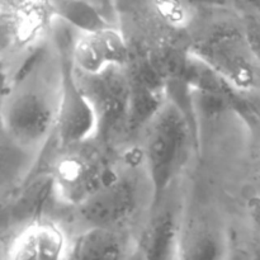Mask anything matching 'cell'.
Instances as JSON below:
<instances>
[{
  "instance_id": "6da1fadb",
  "label": "cell",
  "mask_w": 260,
  "mask_h": 260,
  "mask_svg": "<svg viewBox=\"0 0 260 260\" xmlns=\"http://www.w3.org/2000/svg\"><path fill=\"white\" fill-rule=\"evenodd\" d=\"M196 29L188 50L220 74L238 91L256 85V61L244 35L239 9L200 12L189 29Z\"/></svg>"
},
{
  "instance_id": "7a4b0ae2",
  "label": "cell",
  "mask_w": 260,
  "mask_h": 260,
  "mask_svg": "<svg viewBox=\"0 0 260 260\" xmlns=\"http://www.w3.org/2000/svg\"><path fill=\"white\" fill-rule=\"evenodd\" d=\"M189 140V122L184 111L175 102L165 101L146 124L144 144L154 208L159 207L187 160Z\"/></svg>"
},
{
  "instance_id": "3957f363",
  "label": "cell",
  "mask_w": 260,
  "mask_h": 260,
  "mask_svg": "<svg viewBox=\"0 0 260 260\" xmlns=\"http://www.w3.org/2000/svg\"><path fill=\"white\" fill-rule=\"evenodd\" d=\"M51 30H53L56 48L58 53V89H57V131L58 140L65 147H75L95 139L98 134V121L93 106L84 93L73 61V47L78 32L71 25L53 18Z\"/></svg>"
},
{
  "instance_id": "277c9868",
  "label": "cell",
  "mask_w": 260,
  "mask_h": 260,
  "mask_svg": "<svg viewBox=\"0 0 260 260\" xmlns=\"http://www.w3.org/2000/svg\"><path fill=\"white\" fill-rule=\"evenodd\" d=\"M58 98L42 86L25 83L13 89L3 102V128L14 146L37 151L57 126Z\"/></svg>"
},
{
  "instance_id": "5b68a950",
  "label": "cell",
  "mask_w": 260,
  "mask_h": 260,
  "mask_svg": "<svg viewBox=\"0 0 260 260\" xmlns=\"http://www.w3.org/2000/svg\"><path fill=\"white\" fill-rule=\"evenodd\" d=\"M79 83L93 106L98 121L96 137L108 141L128 127L131 112V79L123 68H112L98 75L76 71Z\"/></svg>"
},
{
  "instance_id": "8992f818",
  "label": "cell",
  "mask_w": 260,
  "mask_h": 260,
  "mask_svg": "<svg viewBox=\"0 0 260 260\" xmlns=\"http://www.w3.org/2000/svg\"><path fill=\"white\" fill-rule=\"evenodd\" d=\"M113 175L95 154L71 151L53 167L51 189L63 203L78 208Z\"/></svg>"
},
{
  "instance_id": "52a82bcc",
  "label": "cell",
  "mask_w": 260,
  "mask_h": 260,
  "mask_svg": "<svg viewBox=\"0 0 260 260\" xmlns=\"http://www.w3.org/2000/svg\"><path fill=\"white\" fill-rule=\"evenodd\" d=\"M129 55L126 36L112 25L96 32L80 33L73 47L74 65L84 75H98L112 68H124Z\"/></svg>"
},
{
  "instance_id": "ba28073f",
  "label": "cell",
  "mask_w": 260,
  "mask_h": 260,
  "mask_svg": "<svg viewBox=\"0 0 260 260\" xmlns=\"http://www.w3.org/2000/svg\"><path fill=\"white\" fill-rule=\"evenodd\" d=\"M136 192L129 180L113 175L78 211L89 228L119 229L136 208Z\"/></svg>"
},
{
  "instance_id": "9c48e42d",
  "label": "cell",
  "mask_w": 260,
  "mask_h": 260,
  "mask_svg": "<svg viewBox=\"0 0 260 260\" xmlns=\"http://www.w3.org/2000/svg\"><path fill=\"white\" fill-rule=\"evenodd\" d=\"M53 18L51 0H2L3 48L32 43L51 29Z\"/></svg>"
},
{
  "instance_id": "30bf717a",
  "label": "cell",
  "mask_w": 260,
  "mask_h": 260,
  "mask_svg": "<svg viewBox=\"0 0 260 260\" xmlns=\"http://www.w3.org/2000/svg\"><path fill=\"white\" fill-rule=\"evenodd\" d=\"M228 243L222 229L196 216L179 225L177 260H225Z\"/></svg>"
},
{
  "instance_id": "8fae6325",
  "label": "cell",
  "mask_w": 260,
  "mask_h": 260,
  "mask_svg": "<svg viewBox=\"0 0 260 260\" xmlns=\"http://www.w3.org/2000/svg\"><path fill=\"white\" fill-rule=\"evenodd\" d=\"M68 243L63 231L51 222H35L13 243L8 260H66Z\"/></svg>"
},
{
  "instance_id": "7c38bea8",
  "label": "cell",
  "mask_w": 260,
  "mask_h": 260,
  "mask_svg": "<svg viewBox=\"0 0 260 260\" xmlns=\"http://www.w3.org/2000/svg\"><path fill=\"white\" fill-rule=\"evenodd\" d=\"M134 249L119 229L88 228L74 240L69 260H127Z\"/></svg>"
},
{
  "instance_id": "4fadbf2b",
  "label": "cell",
  "mask_w": 260,
  "mask_h": 260,
  "mask_svg": "<svg viewBox=\"0 0 260 260\" xmlns=\"http://www.w3.org/2000/svg\"><path fill=\"white\" fill-rule=\"evenodd\" d=\"M174 76L190 90L197 91L201 95L208 98L231 102L235 99L238 93V90L233 88L220 74L196 57L188 48L180 60Z\"/></svg>"
},
{
  "instance_id": "5bb4252c",
  "label": "cell",
  "mask_w": 260,
  "mask_h": 260,
  "mask_svg": "<svg viewBox=\"0 0 260 260\" xmlns=\"http://www.w3.org/2000/svg\"><path fill=\"white\" fill-rule=\"evenodd\" d=\"M178 235L179 223L165 211L152 220L136 246L146 260H177Z\"/></svg>"
},
{
  "instance_id": "9a60e30c",
  "label": "cell",
  "mask_w": 260,
  "mask_h": 260,
  "mask_svg": "<svg viewBox=\"0 0 260 260\" xmlns=\"http://www.w3.org/2000/svg\"><path fill=\"white\" fill-rule=\"evenodd\" d=\"M162 20L177 30L187 32L200 12L239 9L235 0H151Z\"/></svg>"
},
{
  "instance_id": "2e32d148",
  "label": "cell",
  "mask_w": 260,
  "mask_h": 260,
  "mask_svg": "<svg viewBox=\"0 0 260 260\" xmlns=\"http://www.w3.org/2000/svg\"><path fill=\"white\" fill-rule=\"evenodd\" d=\"M55 17L79 33H91L109 27L98 10L81 0H51Z\"/></svg>"
},
{
  "instance_id": "e0dca14e",
  "label": "cell",
  "mask_w": 260,
  "mask_h": 260,
  "mask_svg": "<svg viewBox=\"0 0 260 260\" xmlns=\"http://www.w3.org/2000/svg\"><path fill=\"white\" fill-rule=\"evenodd\" d=\"M244 35L254 60L260 65V14L240 10Z\"/></svg>"
},
{
  "instance_id": "ac0fdd59",
  "label": "cell",
  "mask_w": 260,
  "mask_h": 260,
  "mask_svg": "<svg viewBox=\"0 0 260 260\" xmlns=\"http://www.w3.org/2000/svg\"><path fill=\"white\" fill-rule=\"evenodd\" d=\"M246 210L251 221L260 229V196H251L246 202Z\"/></svg>"
},
{
  "instance_id": "d6986e66",
  "label": "cell",
  "mask_w": 260,
  "mask_h": 260,
  "mask_svg": "<svg viewBox=\"0 0 260 260\" xmlns=\"http://www.w3.org/2000/svg\"><path fill=\"white\" fill-rule=\"evenodd\" d=\"M239 10H246L260 14V0H235Z\"/></svg>"
},
{
  "instance_id": "ffe728a7",
  "label": "cell",
  "mask_w": 260,
  "mask_h": 260,
  "mask_svg": "<svg viewBox=\"0 0 260 260\" xmlns=\"http://www.w3.org/2000/svg\"><path fill=\"white\" fill-rule=\"evenodd\" d=\"M127 260H146V259L144 258V255L141 254V251H140L139 249H137V246L135 245V249H134V251H132L131 256H129Z\"/></svg>"
},
{
  "instance_id": "44dd1931",
  "label": "cell",
  "mask_w": 260,
  "mask_h": 260,
  "mask_svg": "<svg viewBox=\"0 0 260 260\" xmlns=\"http://www.w3.org/2000/svg\"><path fill=\"white\" fill-rule=\"evenodd\" d=\"M253 260H260V249H256L253 254Z\"/></svg>"
}]
</instances>
